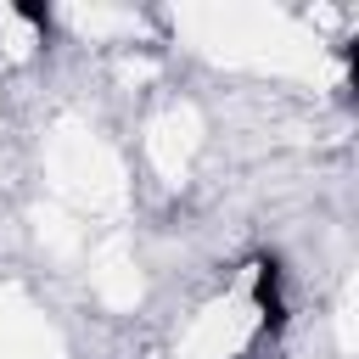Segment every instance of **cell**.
<instances>
[{"label": "cell", "mask_w": 359, "mask_h": 359, "mask_svg": "<svg viewBox=\"0 0 359 359\" xmlns=\"http://www.w3.org/2000/svg\"><path fill=\"white\" fill-rule=\"evenodd\" d=\"M17 17H22V22H34L39 34H50V11H45V6H34V0H17Z\"/></svg>", "instance_id": "2"}, {"label": "cell", "mask_w": 359, "mask_h": 359, "mask_svg": "<svg viewBox=\"0 0 359 359\" xmlns=\"http://www.w3.org/2000/svg\"><path fill=\"white\" fill-rule=\"evenodd\" d=\"M252 269H258V275H252V303H258L264 325H269V331H280V325H286V292H280V264H275V258H258Z\"/></svg>", "instance_id": "1"}]
</instances>
